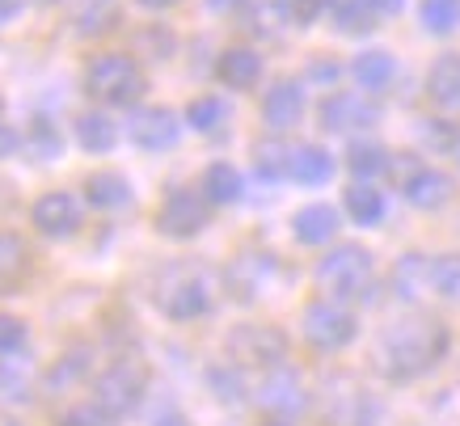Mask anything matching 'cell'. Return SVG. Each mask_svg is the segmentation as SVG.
Returning <instances> with one entry per match:
<instances>
[{
    "mask_svg": "<svg viewBox=\"0 0 460 426\" xmlns=\"http://www.w3.org/2000/svg\"><path fill=\"white\" fill-rule=\"evenodd\" d=\"M30 152L39 156V161H51V156H59V136H56V127L47 123H34V136H30Z\"/></svg>",
    "mask_w": 460,
    "mask_h": 426,
    "instance_id": "cell-39",
    "label": "cell"
},
{
    "mask_svg": "<svg viewBox=\"0 0 460 426\" xmlns=\"http://www.w3.org/2000/svg\"><path fill=\"white\" fill-rule=\"evenodd\" d=\"M59 426H119V418H111V413L102 410V405H72L64 418H59Z\"/></svg>",
    "mask_w": 460,
    "mask_h": 426,
    "instance_id": "cell-38",
    "label": "cell"
},
{
    "mask_svg": "<svg viewBox=\"0 0 460 426\" xmlns=\"http://www.w3.org/2000/svg\"><path fill=\"white\" fill-rule=\"evenodd\" d=\"M203 199L211 207H228L241 199V169L228 165V161H216V165L203 169Z\"/></svg>",
    "mask_w": 460,
    "mask_h": 426,
    "instance_id": "cell-27",
    "label": "cell"
},
{
    "mask_svg": "<svg viewBox=\"0 0 460 426\" xmlns=\"http://www.w3.org/2000/svg\"><path fill=\"white\" fill-rule=\"evenodd\" d=\"M250 156H253L258 178H266V182L288 178V169H292V148H288V144H275V139H258L250 148Z\"/></svg>",
    "mask_w": 460,
    "mask_h": 426,
    "instance_id": "cell-30",
    "label": "cell"
},
{
    "mask_svg": "<svg viewBox=\"0 0 460 426\" xmlns=\"http://www.w3.org/2000/svg\"><path fill=\"white\" fill-rule=\"evenodd\" d=\"M422 291H431V258L422 253H405L393 266V296L405 304L422 300Z\"/></svg>",
    "mask_w": 460,
    "mask_h": 426,
    "instance_id": "cell-20",
    "label": "cell"
},
{
    "mask_svg": "<svg viewBox=\"0 0 460 426\" xmlns=\"http://www.w3.org/2000/svg\"><path fill=\"white\" fill-rule=\"evenodd\" d=\"M72 136H76V144H81L84 152H111L119 131H114V123L106 119V111H84L72 119Z\"/></svg>",
    "mask_w": 460,
    "mask_h": 426,
    "instance_id": "cell-26",
    "label": "cell"
},
{
    "mask_svg": "<svg viewBox=\"0 0 460 426\" xmlns=\"http://www.w3.org/2000/svg\"><path fill=\"white\" fill-rule=\"evenodd\" d=\"M372 275H376L372 249H363V245H338V249H330V253L317 262L313 283H317V291L330 304H350V300H363V296H367V288H372Z\"/></svg>",
    "mask_w": 460,
    "mask_h": 426,
    "instance_id": "cell-4",
    "label": "cell"
},
{
    "mask_svg": "<svg viewBox=\"0 0 460 426\" xmlns=\"http://www.w3.org/2000/svg\"><path fill=\"white\" fill-rule=\"evenodd\" d=\"M427 93L439 111H460V56L456 51H447L431 64L427 72Z\"/></svg>",
    "mask_w": 460,
    "mask_h": 426,
    "instance_id": "cell-19",
    "label": "cell"
},
{
    "mask_svg": "<svg viewBox=\"0 0 460 426\" xmlns=\"http://www.w3.org/2000/svg\"><path fill=\"white\" fill-rule=\"evenodd\" d=\"M0 111H4V97H0Z\"/></svg>",
    "mask_w": 460,
    "mask_h": 426,
    "instance_id": "cell-50",
    "label": "cell"
},
{
    "mask_svg": "<svg viewBox=\"0 0 460 426\" xmlns=\"http://www.w3.org/2000/svg\"><path fill=\"white\" fill-rule=\"evenodd\" d=\"M216 76H220L228 89H253L258 76H262V56L253 47H228L216 64Z\"/></svg>",
    "mask_w": 460,
    "mask_h": 426,
    "instance_id": "cell-21",
    "label": "cell"
},
{
    "mask_svg": "<svg viewBox=\"0 0 460 426\" xmlns=\"http://www.w3.org/2000/svg\"><path fill=\"white\" fill-rule=\"evenodd\" d=\"M288 178L300 182V186H325V182L334 178V156L321 148V144H300V148H292Z\"/></svg>",
    "mask_w": 460,
    "mask_h": 426,
    "instance_id": "cell-22",
    "label": "cell"
},
{
    "mask_svg": "<svg viewBox=\"0 0 460 426\" xmlns=\"http://www.w3.org/2000/svg\"><path fill=\"white\" fill-rule=\"evenodd\" d=\"M208 199L186 186H173V191L161 199L156 207V233L161 236H173V241H190L208 228Z\"/></svg>",
    "mask_w": 460,
    "mask_h": 426,
    "instance_id": "cell-9",
    "label": "cell"
},
{
    "mask_svg": "<svg viewBox=\"0 0 460 426\" xmlns=\"http://www.w3.org/2000/svg\"><path fill=\"white\" fill-rule=\"evenodd\" d=\"M376 123V106L359 93H330L321 102V127L325 131H359V127Z\"/></svg>",
    "mask_w": 460,
    "mask_h": 426,
    "instance_id": "cell-14",
    "label": "cell"
},
{
    "mask_svg": "<svg viewBox=\"0 0 460 426\" xmlns=\"http://www.w3.org/2000/svg\"><path fill=\"white\" fill-rule=\"evenodd\" d=\"M367 4H372V9H376V17H380V13H402L405 0H367Z\"/></svg>",
    "mask_w": 460,
    "mask_h": 426,
    "instance_id": "cell-44",
    "label": "cell"
},
{
    "mask_svg": "<svg viewBox=\"0 0 460 426\" xmlns=\"http://www.w3.org/2000/svg\"><path fill=\"white\" fill-rule=\"evenodd\" d=\"M431 291H439L444 300H460V253L431 258Z\"/></svg>",
    "mask_w": 460,
    "mask_h": 426,
    "instance_id": "cell-36",
    "label": "cell"
},
{
    "mask_svg": "<svg viewBox=\"0 0 460 426\" xmlns=\"http://www.w3.org/2000/svg\"><path fill=\"white\" fill-rule=\"evenodd\" d=\"M456 4H460V0H456Z\"/></svg>",
    "mask_w": 460,
    "mask_h": 426,
    "instance_id": "cell-51",
    "label": "cell"
},
{
    "mask_svg": "<svg viewBox=\"0 0 460 426\" xmlns=\"http://www.w3.org/2000/svg\"><path fill=\"white\" fill-rule=\"evenodd\" d=\"M275 275H279V258L245 253V258H237L233 266H228L224 283H228V291H233V300L237 304H253V300H262L266 296V288H270V279Z\"/></svg>",
    "mask_w": 460,
    "mask_h": 426,
    "instance_id": "cell-11",
    "label": "cell"
},
{
    "mask_svg": "<svg viewBox=\"0 0 460 426\" xmlns=\"http://www.w3.org/2000/svg\"><path fill=\"white\" fill-rule=\"evenodd\" d=\"M144 393H148V363L136 355H123L106 363L98 380H93V405L111 413V418H127L140 410Z\"/></svg>",
    "mask_w": 460,
    "mask_h": 426,
    "instance_id": "cell-6",
    "label": "cell"
},
{
    "mask_svg": "<svg viewBox=\"0 0 460 426\" xmlns=\"http://www.w3.org/2000/svg\"><path fill=\"white\" fill-rule=\"evenodd\" d=\"M317 422L321 426H380V401L350 371H330L317 385Z\"/></svg>",
    "mask_w": 460,
    "mask_h": 426,
    "instance_id": "cell-3",
    "label": "cell"
},
{
    "mask_svg": "<svg viewBox=\"0 0 460 426\" xmlns=\"http://www.w3.org/2000/svg\"><path fill=\"white\" fill-rule=\"evenodd\" d=\"M452 351V330L435 313H402L380 330L372 363L389 385H414L431 376Z\"/></svg>",
    "mask_w": 460,
    "mask_h": 426,
    "instance_id": "cell-1",
    "label": "cell"
},
{
    "mask_svg": "<svg viewBox=\"0 0 460 426\" xmlns=\"http://www.w3.org/2000/svg\"><path fill=\"white\" fill-rule=\"evenodd\" d=\"M452 156H456V161H460V136L452 139Z\"/></svg>",
    "mask_w": 460,
    "mask_h": 426,
    "instance_id": "cell-48",
    "label": "cell"
},
{
    "mask_svg": "<svg viewBox=\"0 0 460 426\" xmlns=\"http://www.w3.org/2000/svg\"><path fill=\"white\" fill-rule=\"evenodd\" d=\"M347 169L363 182H376L385 173H393V152L385 144H376V139H359V144L347 148Z\"/></svg>",
    "mask_w": 460,
    "mask_h": 426,
    "instance_id": "cell-25",
    "label": "cell"
},
{
    "mask_svg": "<svg viewBox=\"0 0 460 426\" xmlns=\"http://www.w3.org/2000/svg\"><path fill=\"white\" fill-rule=\"evenodd\" d=\"M342 207H347V216L355 224H363V228H367V224H380L385 220V194L376 191V186H347V191H342Z\"/></svg>",
    "mask_w": 460,
    "mask_h": 426,
    "instance_id": "cell-29",
    "label": "cell"
},
{
    "mask_svg": "<svg viewBox=\"0 0 460 426\" xmlns=\"http://www.w3.org/2000/svg\"><path fill=\"white\" fill-rule=\"evenodd\" d=\"M22 4H26V0H0V22H13V17L22 13Z\"/></svg>",
    "mask_w": 460,
    "mask_h": 426,
    "instance_id": "cell-43",
    "label": "cell"
},
{
    "mask_svg": "<svg viewBox=\"0 0 460 426\" xmlns=\"http://www.w3.org/2000/svg\"><path fill=\"white\" fill-rule=\"evenodd\" d=\"M89 368H93V351H89V346H72V351H64V355L47 368L42 388H47V393H68V388H76L84 376H89Z\"/></svg>",
    "mask_w": 460,
    "mask_h": 426,
    "instance_id": "cell-18",
    "label": "cell"
},
{
    "mask_svg": "<svg viewBox=\"0 0 460 426\" xmlns=\"http://www.w3.org/2000/svg\"><path fill=\"white\" fill-rule=\"evenodd\" d=\"M402 194L410 207H419V211H435V207H444L447 199H452V178L447 173H439V169L422 165L414 169L410 178L402 182Z\"/></svg>",
    "mask_w": 460,
    "mask_h": 426,
    "instance_id": "cell-16",
    "label": "cell"
},
{
    "mask_svg": "<svg viewBox=\"0 0 460 426\" xmlns=\"http://www.w3.org/2000/svg\"><path fill=\"white\" fill-rule=\"evenodd\" d=\"M17 148H22V136H17V127L0 123V161H4L9 152H17Z\"/></svg>",
    "mask_w": 460,
    "mask_h": 426,
    "instance_id": "cell-41",
    "label": "cell"
},
{
    "mask_svg": "<svg viewBox=\"0 0 460 426\" xmlns=\"http://www.w3.org/2000/svg\"><path fill=\"white\" fill-rule=\"evenodd\" d=\"M153 426H186V418H181V413H173V410H165V413H161V418H156Z\"/></svg>",
    "mask_w": 460,
    "mask_h": 426,
    "instance_id": "cell-46",
    "label": "cell"
},
{
    "mask_svg": "<svg viewBox=\"0 0 460 426\" xmlns=\"http://www.w3.org/2000/svg\"><path fill=\"white\" fill-rule=\"evenodd\" d=\"M34 385V368L26 359H0V401H26Z\"/></svg>",
    "mask_w": 460,
    "mask_h": 426,
    "instance_id": "cell-31",
    "label": "cell"
},
{
    "mask_svg": "<svg viewBox=\"0 0 460 426\" xmlns=\"http://www.w3.org/2000/svg\"><path fill=\"white\" fill-rule=\"evenodd\" d=\"M208 385L220 393L224 405H245V401H250L245 376H241V368H233V363H220V368H211V371H208Z\"/></svg>",
    "mask_w": 460,
    "mask_h": 426,
    "instance_id": "cell-32",
    "label": "cell"
},
{
    "mask_svg": "<svg viewBox=\"0 0 460 426\" xmlns=\"http://www.w3.org/2000/svg\"><path fill=\"white\" fill-rule=\"evenodd\" d=\"M224 351H228V363L241 371L288 368V333L279 325H233L224 338Z\"/></svg>",
    "mask_w": 460,
    "mask_h": 426,
    "instance_id": "cell-7",
    "label": "cell"
},
{
    "mask_svg": "<svg viewBox=\"0 0 460 426\" xmlns=\"http://www.w3.org/2000/svg\"><path fill=\"white\" fill-rule=\"evenodd\" d=\"M140 9H169V4H178V0H136Z\"/></svg>",
    "mask_w": 460,
    "mask_h": 426,
    "instance_id": "cell-47",
    "label": "cell"
},
{
    "mask_svg": "<svg viewBox=\"0 0 460 426\" xmlns=\"http://www.w3.org/2000/svg\"><path fill=\"white\" fill-rule=\"evenodd\" d=\"M300 325H305V342L313 351H342V346L355 342V333H359V321L350 313L347 304H330V300H313L300 316Z\"/></svg>",
    "mask_w": 460,
    "mask_h": 426,
    "instance_id": "cell-8",
    "label": "cell"
},
{
    "mask_svg": "<svg viewBox=\"0 0 460 426\" xmlns=\"http://www.w3.org/2000/svg\"><path fill=\"white\" fill-rule=\"evenodd\" d=\"M300 114H305V93H300V81H292V76L275 81L262 93V123L270 127V131H288V127H296L300 123Z\"/></svg>",
    "mask_w": 460,
    "mask_h": 426,
    "instance_id": "cell-15",
    "label": "cell"
},
{
    "mask_svg": "<svg viewBox=\"0 0 460 426\" xmlns=\"http://www.w3.org/2000/svg\"><path fill=\"white\" fill-rule=\"evenodd\" d=\"M26 275H30V245L17 233L0 228V296L22 288Z\"/></svg>",
    "mask_w": 460,
    "mask_h": 426,
    "instance_id": "cell-23",
    "label": "cell"
},
{
    "mask_svg": "<svg viewBox=\"0 0 460 426\" xmlns=\"http://www.w3.org/2000/svg\"><path fill=\"white\" fill-rule=\"evenodd\" d=\"M178 136H181L178 114L169 111V106H144V111H136V119H131V144L144 152L173 148Z\"/></svg>",
    "mask_w": 460,
    "mask_h": 426,
    "instance_id": "cell-12",
    "label": "cell"
},
{
    "mask_svg": "<svg viewBox=\"0 0 460 426\" xmlns=\"http://www.w3.org/2000/svg\"><path fill=\"white\" fill-rule=\"evenodd\" d=\"M30 220L42 236H72L81 228V207L68 191H47L39 203L30 207Z\"/></svg>",
    "mask_w": 460,
    "mask_h": 426,
    "instance_id": "cell-13",
    "label": "cell"
},
{
    "mask_svg": "<svg viewBox=\"0 0 460 426\" xmlns=\"http://www.w3.org/2000/svg\"><path fill=\"white\" fill-rule=\"evenodd\" d=\"M283 17H288V9H283V4H275V0H266L262 9H253V34H275V30H279V22Z\"/></svg>",
    "mask_w": 460,
    "mask_h": 426,
    "instance_id": "cell-40",
    "label": "cell"
},
{
    "mask_svg": "<svg viewBox=\"0 0 460 426\" xmlns=\"http://www.w3.org/2000/svg\"><path fill=\"white\" fill-rule=\"evenodd\" d=\"M26 346V321L13 313H0V359L17 355Z\"/></svg>",
    "mask_w": 460,
    "mask_h": 426,
    "instance_id": "cell-37",
    "label": "cell"
},
{
    "mask_svg": "<svg viewBox=\"0 0 460 426\" xmlns=\"http://www.w3.org/2000/svg\"><path fill=\"white\" fill-rule=\"evenodd\" d=\"M9 207H13V182L0 178V211H9Z\"/></svg>",
    "mask_w": 460,
    "mask_h": 426,
    "instance_id": "cell-45",
    "label": "cell"
},
{
    "mask_svg": "<svg viewBox=\"0 0 460 426\" xmlns=\"http://www.w3.org/2000/svg\"><path fill=\"white\" fill-rule=\"evenodd\" d=\"M153 304L169 321H199L211 313L216 304V283H211L208 266H199L195 258L165 262L153 279Z\"/></svg>",
    "mask_w": 460,
    "mask_h": 426,
    "instance_id": "cell-2",
    "label": "cell"
},
{
    "mask_svg": "<svg viewBox=\"0 0 460 426\" xmlns=\"http://www.w3.org/2000/svg\"><path fill=\"white\" fill-rule=\"evenodd\" d=\"M42 4H56V0H42Z\"/></svg>",
    "mask_w": 460,
    "mask_h": 426,
    "instance_id": "cell-49",
    "label": "cell"
},
{
    "mask_svg": "<svg viewBox=\"0 0 460 426\" xmlns=\"http://www.w3.org/2000/svg\"><path fill=\"white\" fill-rule=\"evenodd\" d=\"M84 199L102 207V211H119V207L131 203V182L123 173H114V169H98V173L84 178Z\"/></svg>",
    "mask_w": 460,
    "mask_h": 426,
    "instance_id": "cell-24",
    "label": "cell"
},
{
    "mask_svg": "<svg viewBox=\"0 0 460 426\" xmlns=\"http://www.w3.org/2000/svg\"><path fill=\"white\" fill-rule=\"evenodd\" d=\"M253 397H258V405H262L275 422H296V418L308 410V388H305V380H300L292 368L266 371Z\"/></svg>",
    "mask_w": 460,
    "mask_h": 426,
    "instance_id": "cell-10",
    "label": "cell"
},
{
    "mask_svg": "<svg viewBox=\"0 0 460 426\" xmlns=\"http://www.w3.org/2000/svg\"><path fill=\"white\" fill-rule=\"evenodd\" d=\"M228 119V106H224V97H216V93H208V97H195L190 106H186V123L195 127V131H216V127Z\"/></svg>",
    "mask_w": 460,
    "mask_h": 426,
    "instance_id": "cell-34",
    "label": "cell"
},
{
    "mask_svg": "<svg viewBox=\"0 0 460 426\" xmlns=\"http://www.w3.org/2000/svg\"><path fill=\"white\" fill-rule=\"evenodd\" d=\"M84 93L106 106H131L144 93V72L140 64L123 51H102L84 64Z\"/></svg>",
    "mask_w": 460,
    "mask_h": 426,
    "instance_id": "cell-5",
    "label": "cell"
},
{
    "mask_svg": "<svg viewBox=\"0 0 460 426\" xmlns=\"http://www.w3.org/2000/svg\"><path fill=\"white\" fill-rule=\"evenodd\" d=\"M292 233L300 245H325L338 233V211L330 203H308L292 216Z\"/></svg>",
    "mask_w": 460,
    "mask_h": 426,
    "instance_id": "cell-17",
    "label": "cell"
},
{
    "mask_svg": "<svg viewBox=\"0 0 460 426\" xmlns=\"http://www.w3.org/2000/svg\"><path fill=\"white\" fill-rule=\"evenodd\" d=\"M393 72H397V59H393L389 51H363V56L350 59V76H355L363 89H372V93H380V89L393 81Z\"/></svg>",
    "mask_w": 460,
    "mask_h": 426,
    "instance_id": "cell-28",
    "label": "cell"
},
{
    "mask_svg": "<svg viewBox=\"0 0 460 426\" xmlns=\"http://www.w3.org/2000/svg\"><path fill=\"white\" fill-rule=\"evenodd\" d=\"M330 4H334L338 30H347V34H367L376 26V9L367 0H330Z\"/></svg>",
    "mask_w": 460,
    "mask_h": 426,
    "instance_id": "cell-33",
    "label": "cell"
},
{
    "mask_svg": "<svg viewBox=\"0 0 460 426\" xmlns=\"http://www.w3.org/2000/svg\"><path fill=\"white\" fill-rule=\"evenodd\" d=\"M241 4H245V0H208L211 13H237Z\"/></svg>",
    "mask_w": 460,
    "mask_h": 426,
    "instance_id": "cell-42",
    "label": "cell"
},
{
    "mask_svg": "<svg viewBox=\"0 0 460 426\" xmlns=\"http://www.w3.org/2000/svg\"><path fill=\"white\" fill-rule=\"evenodd\" d=\"M419 22L431 30V34H452V30L460 26V4L456 0H422Z\"/></svg>",
    "mask_w": 460,
    "mask_h": 426,
    "instance_id": "cell-35",
    "label": "cell"
}]
</instances>
